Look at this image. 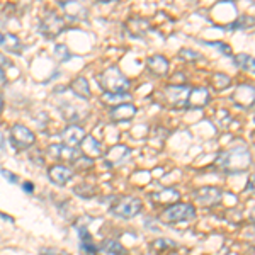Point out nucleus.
I'll use <instances>...</instances> for the list:
<instances>
[{"instance_id":"ddd939ff","label":"nucleus","mask_w":255,"mask_h":255,"mask_svg":"<svg viewBox=\"0 0 255 255\" xmlns=\"http://www.w3.org/2000/svg\"><path fill=\"white\" fill-rule=\"evenodd\" d=\"M70 89L73 90V94H75L77 97L80 99H87L90 97V85L85 77H77V79L72 80V84H70Z\"/></svg>"},{"instance_id":"9b49d317","label":"nucleus","mask_w":255,"mask_h":255,"mask_svg":"<svg viewBox=\"0 0 255 255\" xmlns=\"http://www.w3.org/2000/svg\"><path fill=\"white\" fill-rule=\"evenodd\" d=\"M146 65H148V68H150V72L158 77L167 75V72H168V60L165 56H160V55L150 56L146 61Z\"/></svg>"},{"instance_id":"9d476101","label":"nucleus","mask_w":255,"mask_h":255,"mask_svg":"<svg viewBox=\"0 0 255 255\" xmlns=\"http://www.w3.org/2000/svg\"><path fill=\"white\" fill-rule=\"evenodd\" d=\"M134 114H136V108L133 104L123 102V104H118L116 108L111 109L109 116L113 121H128V119L134 118Z\"/></svg>"},{"instance_id":"5701e85b","label":"nucleus","mask_w":255,"mask_h":255,"mask_svg":"<svg viewBox=\"0 0 255 255\" xmlns=\"http://www.w3.org/2000/svg\"><path fill=\"white\" fill-rule=\"evenodd\" d=\"M0 174H2L3 177H7V180H9L10 184H17L19 182V177L15 174H12V172H9L7 168H0Z\"/></svg>"},{"instance_id":"412c9836","label":"nucleus","mask_w":255,"mask_h":255,"mask_svg":"<svg viewBox=\"0 0 255 255\" xmlns=\"http://www.w3.org/2000/svg\"><path fill=\"white\" fill-rule=\"evenodd\" d=\"M129 97V94H104V101L106 102H118V101H123V99H128Z\"/></svg>"},{"instance_id":"6e6552de","label":"nucleus","mask_w":255,"mask_h":255,"mask_svg":"<svg viewBox=\"0 0 255 255\" xmlns=\"http://www.w3.org/2000/svg\"><path fill=\"white\" fill-rule=\"evenodd\" d=\"M48 177L56 186H65L72 179V170L65 165H51L48 168Z\"/></svg>"},{"instance_id":"423d86ee","label":"nucleus","mask_w":255,"mask_h":255,"mask_svg":"<svg viewBox=\"0 0 255 255\" xmlns=\"http://www.w3.org/2000/svg\"><path fill=\"white\" fill-rule=\"evenodd\" d=\"M194 199L197 204L204 208H213V206H218L223 199V194H221L220 189L216 187H201L199 191H196L194 194Z\"/></svg>"},{"instance_id":"4468645a","label":"nucleus","mask_w":255,"mask_h":255,"mask_svg":"<svg viewBox=\"0 0 255 255\" xmlns=\"http://www.w3.org/2000/svg\"><path fill=\"white\" fill-rule=\"evenodd\" d=\"M48 150H49V153L56 158H63V160H75L77 158V151L68 145H51Z\"/></svg>"},{"instance_id":"6ab92c4d","label":"nucleus","mask_w":255,"mask_h":255,"mask_svg":"<svg viewBox=\"0 0 255 255\" xmlns=\"http://www.w3.org/2000/svg\"><path fill=\"white\" fill-rule=\"evenodd\" d=\"M129 153V150H128L126 146H123V145H118V146H114V148H111L109 150V160L111 162H119V160H123L126 157V155Z\"/></svg>"},{"instance_id":"393cba45","label":"nucleus","mask_w":255,"mask_h":255,"mask_svg":"<svg viewBox=\"0 0 255 255\" xmlns=\"http://www.w3.org/2000/svg\"><path fill=\"white\" fill-rule=\"evenodd\" d=\"M213 46H216L218 49H221L223 53H226V55H230V46H226V44H216V43H211Z\"/></svg>"},{"instance_id":"f03ea898","label":"nucleus","mask_w":255,"mask_h":255,"mask_svg":"<svg viewBox=\"0 0 255 255\" xmlns=\"http://www.w3.org/2000/svg\"><path fill=\"white\" fill-rule=\"evenodd\" d=\"M194 218H196L194 206L186 204V203H175L162 213L160 220H162L163 223L175 225V223H184V221H191V220H194Z\"/></svg>"},{"instance_id":"4be33fe9","label":"nucleus","mask_w":255,"mask_h":255,"mask_svg":"<svg viewBox=\"0 0 255 255\" xmlns=\"http://www.w3.org/2000/svg\"><path fill=\"white\" fill-rule=\"evenodd\" d=\"M55 53H56V55H58L63 61L70 58L68 49H67V46H63V44H58V46H55Z\"/></svg>"},{"instance_id":"2eb2a0df","label":"nucleus","mask_w":255,"mask_h":255,"mask_svg":"<svg viewBox=\"0 0 255 255\" xmlns=\"http://www.w3.org/2000/svg\"><path fill=\"white\" fill-rule=\"evenodd\" d=\"M187 99L191 108H204L209 102V92L206 89H194L191 92V97Z\"/></svg>"},{"instance_id":"c85d7f7f","label":"nucleus","mask_w":255,"mask_h":255,"mask_svg":"<svg viewBox=\"0 0 255 255\" xmlns=\"http://www.w3.org/2000/svg\"><path fill=\"white\" fill-rule=\"evenodd\" d=\"M41 255H58V254H56L55 250H46V252H43Z\"/></svg>"},{"instance_id":"f8f14e48","label":"nucleus","mask_w":255,"mask_h":255,"mask_svg":"<svg viewBox=\"0 0 255 255\" xmlns=\"http://www.w3.org/2000/svg\"><path fill=\"white\" fill-rule=\"evenodd\" d=\"M80 145H82V150H84V155H87L89 158H96V157H99V155H102L101 143H99L96 138L87 136V134H85V138L82 139Z\"/></svg>"},{"instance_id":"aec40b11","label":"nucleus","mask_w":255,"mask_h":255,"mask_svg":"<svg viewBox=\"0 0 255 255\" xmlns=\"http://www.w3.org/2000/svg\"><path fill=\"white\" fill-rule=\"evenodd\" d=\"M230 84H232V80H230V77L225 75V73H216L215 75V85L218 89H226Z\"/></svg>"},{"instance_id":"f3484780","label":"nucleus","mask_w":255,"mask_h":255,"mask_svg":"<svg viewBox=\"0 0 255 255\" xmlns=\"http://www.w3.org/2000/svg\"><path fill=\"white\" fill-rule=\"evenodd\" d=\"M101 250L108 255H128L125 247L116 240H106L104 244L101 245Z\"/></svg>"},{"instance_id":"39448f33","label":"nucleus","mask_w":255,"mask_h":255,"mask_svg":"<svg viewBox=\"0 0 255 255\" xmlns=\"http://www.w3.org/2000/svg\"><path fill=\"white\" fill-rule=\"evenodd\" d=\"M36 136L34 133L24 125H14L10 128V143L17 150H27L34 145Z\"/></svg>"},{"instance_id":"c756f323","label":"nucleus","mask_w":255,"mask_h":255,"mask_svg":"<svg viewBox=\"0 0 255 255\" xmlns=\"http://www.w3.org/2000/svg\"><path fill=\"white\" fill-rule=\"evenodd\" d=\"M2 109H3V99L0 96V113H2Z\"/></svg>"},{"instance_id":"cd10ccee","label":"nucleus","mask_w":255,"mask_h":255,"mask_svg":"<svg viewBox=\"0 0 255 255\" xmlns=\"http://www.w3.org/2000/svg\"><path fill=\"white\" fill-rule=\"evenodd\" d=\"M3 146H5V141H3V134L0 133V150H2Z\"/></svg>"},{"instance_id":"a211bd4d","label":"nucleus","mask_w":255,"mask_h":255,"mask_svg":"<svg viewBox=\"0 0 255 255\" xmlns=\"http://www.w3.org/2000/svg\"><path fill=\"white\" fill-rule=\"evenodd\" d=\"M235 63L237 67H240L242 70H245V72H252L254 70V56L250 55H237L235 56Z\"/></svg>"},{"instance_id":"bb28decb","label":"nucleus","mask_w":255,"mask_h":255,"mask_svg":"<svg viewBox=\"0 0 255 255\" xmlns=\"http://www.w3.org/2000/svg\"><path fill=\"white\" fill-rule=\"evenodd\" d=\"M5 84V73H3V70H0V85Z\"/></svg>"},{"instance_id":"a878e982","label":"nucleus","mask_w":255,"mask_h":255,"mask_svg":"<svg viewBox=\"0 0 255 255\" xmlns=\"http://www.w3.org/2000/svg\"><path fill=\"white\" fill-rule=\"evenodd\" d=\"M22 189H24V191H26V192H32V191H34V184H31V182H24V184H22Z\"/></svg>"},{"instance_id":"7ed1b4c3","label":"nucleus","mask_w":255,"mask_h":255,"mask_svg":"<svg viewBox=\"0 0 255 255\" xmlns=\"http://www.w3.org/2000/svg\"><path fill=\"white\" fill-rule=\"evenodd\" d=\"M250 153L245 148H235V150L225 151L221 157V167L230 172H242L249 167Z\"/></svg>"},{"instance_id":"1a4fd4ad","label":"nucleus","mask_w":255,"mask_h":255,"mask_svg":"<svg viewBox=\"0 0 255 255\" xmlns=\"http://www.w3.org/2000/svg\"><path fill=\"white\" fill-rule=\"evenodd\" d=\"M61 138H63V143L68 146H77L82 143V139L85 138V131L82 129L80 126H75V125H70L63 129L61 133Z\"/></svg>"},{"instance_id":"f257e3e1","label":"nucleus","mask_w":255,"mask_h":255,"mask_svg":"<svg viewBox=\"0 0 255 255\" xmlns=\"http://www.w3.org/2000/svg\"><path fill=\"white\" fill-rule=\"evenodd\" d=\"M101 87L106 90V94H121L129 87V80L123 75V72L118 67H111L97 77Z\"/></svg>"},{"instance_id":"20e7f679","label":"nucleus","mask_w":255,"mask_h":255,"mask_svg":"<svg viewBox=\"0 0 255 255\" xmlns=\"http://www.w3.org/2000/svg\"><path fill=\"white\" fill-rule=\"evenodd\" d=\"M141 201L138 199V197H121V199L118 201V203H114L113 206H111V215L118 216V218H134L138 215L139 211H141Z\"/></svg>"},{"instance_id":"dca6fc26","label":"nucleus","mask_w":255,"mask_h":255,"mask_svg":"<svg viewBox=\"0 0 255 255\" xmlns=\"http://www.w3.org/2000/svg\"><path fill=\"white\" fill-rule=\"evenodd\" d=\"M0 46H3L7 49V51H12V53H20V49H22V44H20V39L17 36L14 34H9V32H5L2 38V44Z\"/></svg>"},{"instance_id":"b1692460","label":"nucleus","mask_w":255,"mask_h":255,"mask_svg":"<svg viewBox=\"0 0 255 255\" xmlns=\"http://www.w3.org/2000/svg\"><path fill=\"white\" fill-rule=\"evenodd\" d=\"M9 67H12V61L7 58V56H3L2 53H0V70L9 68Z\"/></svg>"},{"instance_id":"0eeeda50","label":"nucleus","mask_w":255,"mask_h":255,"mask_svg":"<svg viewBox=\"0 0 255 255\" xmlns=\"http://www.w3.org/2000/svg\"><path fill=\"white\" fill-rule=\"evenodd\" d=\"M65 29V22L60 15L56 14H49L43 19V24H41V32L48 38H55L58 36L61 31Z\"/></svg>"}]
</instances>
